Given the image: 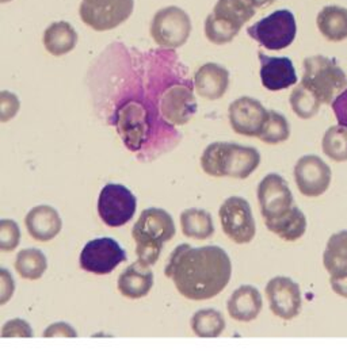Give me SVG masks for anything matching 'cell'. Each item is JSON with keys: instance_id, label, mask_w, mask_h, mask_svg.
<instances>
[{"instance_id": "cell-1", "label": "cell", "mask_w": 347, "mask_h": 352, "mask_svg": "<svg viewBox=\"0 0 347 352\" xmlns=\"http://www.w3.org/2000/svg\"><path fill=\"white\" fill-rule=\"evenodd\" d=\"M165 274L180 296L191 301H205L227 287L232 263L228 254L217 245L194 248L180 244L170 255Z\"/></svg>"}, {"instance_id": "cell-2", "label": "cell", "mask_w": 347, "mask_h": 352, "mask_svg": "<svg viewBox=\"0 0 347 352\" xmlns=\"http://www.w3.org/2000/svg\"><path fill=\"white\" fill-rule=\"evenodd\" d=\"M260 164V155L255 148L222 141L211 144L201 156L204 173L215 177L246 179Z\"/></svg>"}, {"instance_id": "cell-3", "label": "cell", "mask_w": 347, "mask_h": 352, "mask_svg": "<svg viewBox=\"0 0 347 352\" xmlns=\"http://www.w3.org/2000/svg\"><path fill=\"white\" fill-rule=\"evenodd\" d=\"M138 261L148 265L158 262L163 244L175 236L173 217L163 209H145L132 229Z\"/></svg>"}, {"instance_id": "cell-4", "label": "cell", "mask_w": 347, "mask_h": 352, "mask_svg": "<svg viewBox=\"0 0 347 352\" xmlns=\"http://www.w3.org/2000/svg\"><path fill=\"white\" fill-rule=\"evenodd\" d=\"M302 83L311 89L323 104H333L346 89L347 76L335 58L319 54L304 60Z\"/></svg>"}, {"instance_id": "cell-5", "label": "cell", "mask_w": 347, "mask_h": 352, "mask_svg": "<svg viewBox=\"0 0 347 352\" xmlns=\"http://www.w3.org/2000/svg\"><path fill=\"white\" fill-rule=\"evenodd\" d=\"M247 34L269 50H282L296 38V18L289 10H277L250 26Z\"/></svg>"}, {"instance_id": "cell-6", "label": "cell", "mask_w": 347, "mask_h": 352, "mask_svg": "<svg viewBox=\"0 0 347 352\" xmlns=\"http://www.w3.org/2000/svg\"><path fill=\"white\" fill-rule=\"evenodd\" d=\"M151 37L166 49H178L187 43L191 21L185 10L170 6L159 10L151 22Z\"/></svg>"}, {"instance_id": "cell-7", "label": "cell", "mask_w": 347, "mask_h": 352, "mask_svg": "<svg viewBox=\"0 0 347 352\" xmlns=\"http://www.w3.org/2000/svg\"><path fill=\"white\" fill-rule=\"evenodd\" d=\"M134 0H82L81 18L95 32H107L128 21Z\"/></svg>"}, {"instance_id": "cell-8", "label": "cell", "mask_w": 347, "mask_h": 352, "mask_svg": "<svg viewBox=\"0 0 347 352\" xmlns=\"http://www.w3.org/2000/svg\"><path fill=\"white\" fill-rule=\"evenodd\" d=\"M137 209V199L128 187L117 183L106 184L98 199L101 220L110 228H120L128 223Z\"/></svg>"}, {"instance_id": "cell-9", "label": "cell", "mask_w": 347, "mask_h": 352, "mask_svg": "<svg viewBox=\"0 0 347 352\" xmlns=\"http://www.w3.org/2000/svg\"><path fill=\"white\" fill-rule=\"evenodd\" d=\"M224 233L236 244H247L255 237V220L250 204L242 197H231L218 212Z\"/></svg>"}, {"instance_id": "cell-10", "label": "cell", "mask_w": 347, "mask_h": 352, "mask_svg": "<svg viewBox=\"0 0 347 352\" xmlns=\"http://www.w3.org/2000/svg\"><path fill=\"white\" fill-rule=\"evenodd\" d=\"M116 126L125 146L133 152L140 151L151 133L148 110L138 102H127L116 113Z\"/></svg>"}, {"instance_id": "cell-11", "label": "cell", "mask_w": 347, "mask_h": 352, "mask_svg": "<svg viewBox=\"0 0 347 352\" xmlns=\"http://www.w3.org/2000/svg\"><path fill=\"white\" fill-rule=\"evenodd\" d=\"M125 261L127 252L114 239L101 237L87 243L81 254L79 263L87 272L106 275Z\"/></svg>"}, {"instance_id": "cell-12", "label": "cell", "mask_w": 347, "mask_h": 352, "mask_svg": "<svg viewBox=\"0 0 347 352\" xmlns=\"http://www.w3.org/2000/svg\"><path fill=\"white\" fill-rule=\"evenodd\" d=\"M258 202L264 221L275 220L295 206L286 180L278 174H269L263 177L258 186Z\"/></svg>"}, {"instance_id": "cell-13", "label": "cell", "mask_w": 347, "mask_h": 352, "mask_svg": "<svg viewBox=\"0 0 347 352\" xmlns=\"http://www.w3.org/2000/svg\"><path fill=\"white\" fill-rule=\"evenodd\" d=\"M269 118V111L260 100L242 96L229 106V122L233 132L246 137H260Z\"/></svg>"}, {"instance_id": "cell-14", "label": "cell", "mask_w": 347, "mask_h": 352, "mask_svg": "<svg viewBox=\"0 0 347 352\" xmlns=\"http://www.w3.org/2000/svg\"><path fill=\"white\" fill-rule=\"evenodd\" d=\"M270 310L282 320H292L302 310V292L299 285L286 276L273 278L266 286Z\"/></svg>"}, {"instance_id": "cell-15", "label": "cell", "mask_w": 347, "mask_h": 352, "mask_svg": "<svg viewBox=\"0 0 347 352\" xmlns=\"http://www.w3.org/2000/svg\"><path fill=\"white\" fill-rule=\"evenodd\" d=\"M295 179L300 192L305 197L324 194L331 183V168L315 155L303 156L295 167Z\"/></svg>"}, {"instance_id": "cell-16", "label": "cell", "mask_w": 347, "mask_h": 352, "mask_svg": "<svg viewBox=\"0 0 347 352\" xmlns=\"http://www.w3.org/2000/svg\"><path fill=\"white\" fill-rule=\"evenodd\" d=\"M323 263L330 274L333 290L347 298V230L330 237L323 255Z\"/></svg>"}, {"instance_id": "cell-17", "label": "cell", "mask_w": 347, "mask_h": 352, "mask_svg": "<svg viewBox=\"0 0 347 352\" xmlns=\"http://www.w3.org/2000/svg\"><path fill=\"white\" fill-rule=\"evenodd\" d=\"M160 113L165 121L171 125L187 124L197 113V100L193 91L182 85L167 88L160 100Z\"/></svg>"}, {"instance_id": "cell-18", "label": "cell", "mask_w": 347, "mask_h": 352, "mask_svg": "<svg viewBox=\"0 0 347 352\" xmlns=\"http://www.w3.org/2000/svg\"><path fill=\"white\" fill-rule=\"evenodd\" d=\"M260 61V80L269 91L286 89L297 83L295 65L288 57H270L258 52Z\"/></svg>"}, {"instance_id": "cell-19", "label": "cell", "mask_w": 347, "mask_h": 352, "mask_svg": "<svg viewBox=\"0 0 347 352\" xmlns=\"http://www.w3.org/2000/svg\"><path fill=\"white\" fill-rule=\"evenodd\" d=\"M25 223L29 234L34 240L41 243L54 239L63 228V221L59 212L49 205H40L33 208L28 213Z\"/></svg>"}, {"instance_id": "cell-20", "label": "cell", "mask_w": 347, "mask_h": 352, "mask_svg": "<svg viewBox=\"0 0 347 352\" xmlns=\"http://www.w3.org/2000/svg\"><path fill=\"white\" fill-rule=\"evenodd\" d=\"M154 286V274L148 264L137 261L127 267L118 276V292L130 300H138L151 292Z\"/></svg>"}, {"instance_id": "cell-21", "label": "cell", "mask_w": 347, "mask_h": 352, "mask_svg": "<svg viewBox=\"0 0 347 352\" xmlns=\"http://www.w3.org/2000/svg\"><path fill=\"white\" fill-rule=\"evenodd\" d=\"M194 86L200 96L217 100L225 95L229 87V72L216 63L204 64L194 75Z\"/></svg>"}, {"instance_id": "cell-22", "label": "cell", "mask_w": 347, "mask_h": 352, "mask_svg": "<svg viewBox=\"0 0 347 352\" xmlns=\"http://www.w3.org/2000/svg\"><path fill=\"white\" fill-rule=\"evenodd\" d=\"M262 307L260 293L251 285H243L236 289L227 304L229 316L233 320L243 322L255 320L260 316Z\"/></svg>"}, {"instance_id": "cell-23", "label": "cell", "mask_w": 347, "mask_h": 352, "mask_svg": "<svg viewBox=\"0 0 347 352\" xmlns=\"http://www.w3.org/2000/svg\"><path fill=\"white\" fill-rule=\"evenodd\" d=\"M320 34L331 41L341 43L347 38V8L339 6L324 7L316 18Z\"/></svg>"}, {"instance_id": "cell-24", "label": "cell", "mask_w": 347, "mask_h": 352, "mask_svg": "<svg viewBox=\"0 0 347 352\" xmlns=\"http://www.w3.org/2000/svg\"><path fill=\"white\" fill-rule=\"evenodd\" d=\"M45 49L56 57L64 56L75 49L78 44V33L65 21L52 23L43 33Z\"/></svg>"}, {"instance_id": "cell-25", "label": "cell", "mask_w": 347, "mask_h": 352, "mask_svg": "<svg viewBox=\"0 0 347 352\" xmlns=\"http://www.w3.org/2000/svg\"><path fill=\"white\" fill-rule=\"evenodd\" d=\"M264 223L270 232L285 241L299 240L306 230V219L297 206H293L288 213L275 220L264 221Z\"/></svg>"}, {"instance_id": "cell-26", "label": "cell", "mask_w": 347, "mask_h": 352, "mask_svg": "<svg viewBox=\"0 0 347 352\" xmlns=\"http://www.w3.org/2000/svg\"><path fill=\"white\" fill-rule=\"evenodd\" d=\"M180 226L186 237L207 240L213 236L215 226L211 213L202 209H187L180 214Z\"/></svg>"}, {"instance_id": "cell-27", "label": "cell", "mask_w": 347, "mask_h": 352, "mask_svg": "<svg viewBox=\"0 0 347 352\" xmlns=\"http://www.w3.org/2000/svg\"><path fill=\"white\" fill-rule=\"evenodd\" d=\"M212 12L242 28L257 14L255 6L251 0H218Z\"/></svg>"}, {"instance_id": "cell-28", "label": "cell", "mask_w": 347, "mask_h": 352, "mask_svg": "<svg viewBox=\"0 0 347 352\" xmlns=\"http://www.w3.org/2000/svg\"><path fill=\"white\" fill-rule=\"evenodd\" d=\"M48 268V262L43 251L37 248H26L18 252L15 270L23 279L37 280L43 276Z\"/></svg>"}, {"instance_id": "cell-29", "label": "cell", "mask_w": 347, "mask_h": 352, "mask_svg": "<svg viewBox=\"0 0 347 352\" xmlns=\"http://www.w3.org/2000/svg\"><path fill=\"white\" fill-rule=\"evenodd\" d=\"M191 329L200 338H217L225 329L222 314L215 309L198 310L191 317Z\"/></svg>"}, {"instance_id": "cell-30", "label": "cell", "mask_w": 347, "mask_h": 352, "mask_svg": "<svg viewBox=\"0 0 347 352\" xmlns=\"http://www.w3.org/2000/svg\"><path fill=\"white\" fill-rule=\"evenodd\" d=\"M242 26L235 25L229 21H225L211 12L205 19V36L215 45H225L231 43L240 32Z\"/></svg>"}, {"instance_id": "cell-31", "label": "cell", "mask_w": 347, "mask_h": 352, "mask_svg": "<svg viewBox=\"0 0 347 352\" xmlns=\"http://www.w3.org/2000/svg\"><path fill=\"white\" fill-rule=\"evenodd\" d=\"M289 102L295 114L302 120H309L315 117L323 104L322 100L311 89L305 87L303 83H300L292 91Z\"/></svg>"}, {"instance_id": "cell-32", "label": "cell", "mask_w": 347, "mask_h": 352, "mask_svg": "<svg viewBox=\"0 0 347 352\" xmlns=\"http://www.w3.org/2000/svg\"><path fill=\"white\" fill-rule=\"evenodd\" d=\"M322 148L326 156L334 162L347 160V126L337 125L330 128L322 141Z\"/></svg>"}, {"instance_id": "cell-33", "label": "cell", "mask_w": 347, "mask_h": 352, "mask_svg": "<svg viewBox=\"0 0 347 352\" xmlns=\"http://www.w3.org/2000/svg\"><path fill=\"white\" fill-rule=\"evenodd\" d=\"M289 135H291V126H289L288 120L282 114H280L274 110H270L269 118H267L264 128L258 138H260L266 144L275 145V144L286 141L289 138Z\"/></svg>"}, {"instance_id": "cell-34", "label": "cell", "mask_w": 347, "mask_h": 352, "mask_svg": "<svg viewBox=\"0 0 347 352\" xmlns=\"http://www.w3.org/2000/svg\"><path fill=\"white\" fill-rule=\"evenodd\" d=\"M21 230L15 221H0V250L3 252H11L19 245Z\"/></svg>"}, {"instance_id": "cell-35", "label": "cell", "mask_w": 347, "mask_h": 352, "mask_svg": "<svg viewBox=\"0 0 347 352\" xmlns=\"http://www.w3.org/2000/svg\"><path fill=\"white\" fill-rule=\"evenodd\" d=\"M21 102L18 96L10 91L0 92V122H8L19 111Z\"/></svg>"}, {"instance_id": "cell-36", "label": "cell", "mask_w": 347, "mask_h": 352, "mask_svg": "<svg viewBox=\"0 0 347 352\" xmlns=\"http://www.w3.org/2000/svg\"><path fill=\"white\" fill-rule=\"evenodd\" d=\"M3 338H32L33 329L28 321L22 318H14L7 321L1 328Z\"/></svg>"}, {"instance_id": "cell-37", "label": "cell", "mask_w": 347, "mask_h": 352, "mask_svg": "<svg viewBox=\"0 0 347 352\" xmlns=\"http://www.w3.org/2000/svg\"><path fill=\"white\" fill-rule=\"evenodd\" d=\"M15 290V283L11 276V274L6 270H0V305H4L8 302V300L12 297Z\"/></svg>"}, {"instance_id": "cell-38", "label": "cell", "mask_w": 347, "mask_h": 352, "mask_svg": "<svg viewBox=\"0 0 347 352\" xmlns=\"http://www.w3.org/2000/svg\"><path fill=\"white\" fill-rule=\"evenodd\" d=\"M45 338H54V336H61V338H76L78 333L67 322H56L49 325L43 331Z\"/></svg>"}, {"instance_id": "cell-39", "label": "cell", "mask_w": 347, "mask_h": 352, "mask_svg": "<svg viewBox=\"0 0 347 352\" xmlns=\"http://www.w3.org/2000/svg\"><path fill=\"white\" fill-rule=\"evenodd\" d=\"M333 110L341 125L347 126V88L334 100Z\"/></svg>"}, {"instance_id": "cell-40", "label": "cell", "mask_w": 347, "mask_h": 352, "mask_svg": "<svg viewBox=\"0 0 347 352\" xmlns=\"http://www.w3.org/2000/svg\"><path fill=\"white\" fill-rule=\"evenodd\" d=\"M251 1L255 6V8H266V7L271 6L275 0H251Z\"/></svg>"}, {"instance_id": "cell-41", "label": "cell", "mask_w": 347, "mask_h": 352, "mask_svg": "<svg viewBox=\"0 0 347 352\" xmlns=\"http://www.w3.org/2000/svg\"><path fill=\"white\" fill-rule=\"evenodd\" d=\"M8 1H11V0H0V3H8Z\"/></svg>"}]
</instances>
